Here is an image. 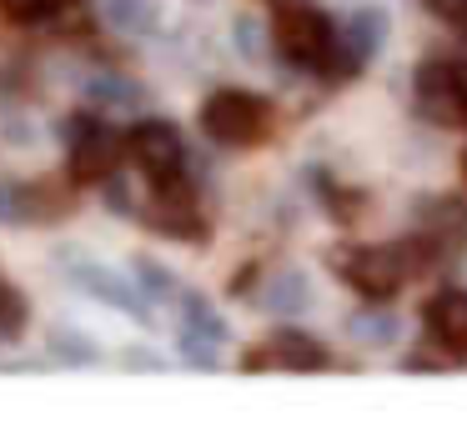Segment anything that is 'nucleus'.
Returning <instances> with one entry per match:
<instances>
[{
    "mask_svg": "<svg viewBox=\"0 0 467 431\" xmlns=\"http://www.w3.org/2000/svg\"><path fill=\"white\" fill-rule=\"evenodd\" d=\"M272 36H276L282 60H292V66L306 70V76L352 80L357 70L367 66V60L357 56L352 46H347V36H342V30H337L317 5H286L282 15H276V30H272Z\"/></svg>",
    "mask_w": 467,
    "mask_h": 431,
    "instance_id": "obj_1",
    "label": "nucleus"
},
{
    "mask_svg": "<svg viewBox=\"0 0 467 431\" xmlns=\"http://www.w3.org/2000/svg\"><path fill=\"white\" fill-rule=\"evenodd\" d=\"M402 246H407V256H412V271H432V266L457 261L467 251V200H457V196L417 200L412 236H407Z\"/></svg>",
    "mask_w": 467,
    "mask_h": 431,
    "instance_id": "obj_2",
    "label": "nucleus"
},
{
    "mask_svg": "<svg viewBox=\"0 0 467 431\" xmlns=\"http://www.w3.org/2000/svg\"><path fill=\"white\" fill-rule=\"evenodd\" d=\"M202 136L216 140V146H262L266 136H272V100L252 96V90H212V96L202 100Z\"/></svg>",
    "mask_w": 467,
    "mask_h": 431,
    "instance_id": "obj_3",
    "label": "nucleus"
},
{
    "mask_svg": "<svg viewBox=\"0 0 467 431\" xmlns=\"http://www.w3.org/2000/svg\"><path fill=\"white\" fill-rule=\"evenodd\" d=\"M327 266L367 301H387L402 291V281L412 276V256L407 246H332Z\"/></svg>",
    "mask_w": 467,
    "mask_h": 431,
    "instance_id": "obj_4",
    "label": "nucleus"
},
{
    "mask_svg": "<svg viewBox=\"0 0 467 431\" xmlns=\"http://www.w3.org/2000/svg\"><path fill=\"white\" fill-rule=\"evenodd\" d=\"M136 221L166 241H206V221L196 210V180L182 170L151 180V196L136 200Z\"/></svg>",
    "mask_w": 467,
    "mask_h": 431,
    "instance_id": "obj_5",
    "label": "nucleus"
},
{
    "mask_svg": "<svg viewBox=\"0 0 467 431\" xmlns=\"http://www.w3.org/2000/svg\"><path fill=\"white\" fill-rule=\"evenodd\" d=\"M66 146H71V180L76 186H106L116 176V166H121V156L131 150V140L96 116H71L66 120Z\"/></svg>",
    "mask_w": 467,
    "mask_h": 431,
    "instance_id": "obj_6",
    "label": "nucleus"
},
{
    "mask_svg": "<svg viewBox=\"0 0 467 431\" xmlns=\"http://www.w3.org/2000/svg\"><path fill=\"white\" fill-rule=\"evenodd\" d=\"M56 266H61L66 281H76V286L86 291V296L106 301L111 311H121V316L141 321V326H151L156 311H151V296L141 291V281L136 276H116V271H106L101 261H86L76 246H66L61 256H56Z\"/></svg>",
    "mask_w": 467,
    "mask_h": 431,
    "instance_id": "obj_7",
    "label": "nucleus"
},
{
    "mask_svg": "<svg viewBox=\"0 0 467 431\" xmlns=\"http://www.w3.org/2000/svg\"><path fill=\"white\" fill-rule=\"evenodd\" d=\"M412 106L432 126L467 120V66L462 60H422L412 76Z\"/></svg>",
    "mask_w": 467,
    "mask_h": 431,
    "instance_id": "obj_8",
    "label": "nucleus"
},
{
    "mask_svg": "<svg viewBox=\"0 0 467 431\" xmlns=\"http://www.w3.org/2000/svg\"><path fill=\"white\" fill-rule=\"evenodd\" d=\"M242 371H332V351L306 331H276L242 356Z\"/></svg>",
    "mask_w": 467,
    "mask_h": 431,
    "instance_id": "obj_9",
    "label": "nucleus"
},
{
    "mask_svg": "<svg viewBox=\"0 0 467 431\" xmlns=\"http://www.w3.org/2000/svg\"><path fill=\"white\" fill-rule=\"evenodd\" d=\"M422 331L447 361L462 366L467 361V291H437L432 301L422 306Z\"/></svg>",
    "mask_w": 467,
    "mask_h": 431,
    "instance_id": "obj_10",
    "label": "nucleus"
},
{
    "mask_svg": "<svg viewBox=\"0 0 467 431\" xmlns=\"http://www.w3.org/2000/svg\"><path fill=\"white\" fill-rule=\"evenodd\" d=\"M126 140H131L136 166H141L151 180L156 176H176V170L186 166V140H182V130H176V120H141Z\"/></svg>",
    "mask_w": 467,
    "mask_h": 431,
    "instance_id": "obj_11",
    "label": "nucleus"
},
{
    "mask_svg": "<svg viewBox=\"0 0 467 431\" xmlns=\"http://www.w3.org/2000/svg\"><path fill=\"white\" fill-rule=\"evenodd\" d=\"M16 206H21V226H56L61 216L76 210V180H56V176L21 180Z\"/></svg>",
    "mask_w": 467,
    "mask_h": 431,
    "instance_id": "obj_12",
    "label": "nucleus"
},
{
    "mask_svg": "<svg viewBox=\"0 0 467 431\" xmlns=\"http://www.w3.org/2000/svg\"><path fill=\"white\" fill-rule=\"evenodd\" d=\"M252 306L266 311V316H302V311H312V276L296 271V266L276 271V276L252 296Z\"/></svg>",
    "mask_w": 467,
    "mask_h": 431,
    "instance_id": "obj_13",
    "label": "nucleus"
},
{
    "mask_svg": "<svg viewBox=\"0 0 467 431\" xmlns=\"http://www.w3.org/2000/svg\"><path fill=\"white\" fill-rule=\"evenodd\" d=\"M347 336H352L357 346L387 351L397 336H402V316H397L392 306H382V301H367L362 311H352V316H347Z\"/></svg>",
    "mask_w": 467,
    "mask_h": 431,
    "instance_id": "obj_14",
    "label": "nucleus"
},
{
    "mask_svg": "<svg viewBox=\"0 0 467 431\" xmlns=\"http://www.w3.org/2000/svg\"><path fill=\"white\" fill-rule=\"evenodd\" d=\"M101 20L121 36H156L161 30V0H101Z\"/></svg>",
    "mask_w": 467,
    "mask_h": 431,
    "instance_id": "obj_15",
    "label": "nucleus"
},
{
    "mask_svg": "<svg viewBox=\"0 0 467 431\" xmlns=\"http://www.w3.org/2000/svg\"><path fill=\"white\" fill-rule=\"evenodd\" d=\"M306 190H312V196L322 200V206L332 210L337 221H342V226H352V221L362 216V206H367L362 190H347L342 180H332L322 166H306Z\"/></svg>",
    "mask_w": 467,
    "mask_h": 431,
    "instance_id": "obj_16",
    "label": "nucleus"
},
{
    "mask_svg": "<svg viewBox=\"0 0 467 431\" xmlns=\"http://www.w3.org/2000/svg\"><path fill=\"white\" fill-rule=\"evenodd\" d=\"M342 36H347V46H352L362 60H372L377 50L387 46V36H392V20H387L382 5H362V10H352V20L342 26Z\"/></svg>",
    "mask_w": 467,
    "mask_h": 431,
    "instance_id": "obj_17",
    "label": "nucleus"
},
{
    "mask_svg": "<svg viewBox=\"0 0 467 431\" xmlns=\"http://www.w3.org/2000/svg\"><path fill=\"white\" fill-rule=\"evenodd\" d=\"M86 100L101 106V110H136V106H146V86L131 76H111V70H106V76L86 80Z\"/></svg>",
    "mask_w": 467,
    "mask_h": 431,
    "instance_id": "obj_18",
    "label": "nucleus"
},
{
    "mask_svg": "<svg viewBox=\"0 0 467 431\" xmlns=\"http://www.w3.org/2000/svg\"><path fill=\"white\" fill-rule=\"evenodd\" d=\"M176 301H182V326H186V331H196V336L216 341V346H222V341H232V326H226V316H222V311H216L206 296H196V291H182Z\"/></svg>",
    "mask_w": 467,
    "mask_h": 431,
    "instance_id": "obj_19",
    "label": "nucleus"
},
{
    "mask_svg": "<svg viewBox=\"0 0 467 431\" xmlns=\"http://www.w3.org/2000/svg\"><path fill=\"white\" fill-rule=\"evenodd\" d=\"M51 356L66 361V366H96L101 351H96V341H86L81 331H51Z\"/></svg>",
    "mask_w": 467,
    "mask_h": 431,
    "instance_id": "obj_20",
    "label": "nucleus"
},
{
    "mask_svg": "<svg viewBox=\"0 0 467 431\" xmlns=\"http://www.w3.org/2000/svg\"><path fill=\"white\" fill-rule=\"evenodd\" d=\"M131 276L141 281V291L151 301H161V296H182V286H176V276L166 266H156V261H146V256H136L131 261Z\"/></svg>",
    "mask_w": 467,
    "mask_h": 431,
    "instance_id": "obj_21",
    "label": "nucleus"
},
{
    "mask_svg": "<svg viewBox=\"0 0 467 431\" xmlns=\"http://www.w3.org/2000/svg\"><path fill=\"white\" fill-rule=\"evenodd\" d=\"M26 321H31V301H26L16 286L0 281V336H21Z\"/></svg>",
    "mask_w": 467,
    "mask_h": 431,
    "instance_id": "obj_22",
    "label": "nucleus"
},
{
    "mask_svg": "<svg viewBox=\"0 0 467 431\" xmlns=\"http://www.w3.org/2000/svg\"><path fill=\"white\" fill-rule=\"evenodd\" d=\"M176 351H182L196 371H216V361H222V346H216V341L196 336V331H186V326H182V336H176Z\"/></svg>",
    "mask_w": 467,
    "mask_h": 431,
    "instance_id": "obj_23",
    "label": "nucleus"
},
{
    "mask_svg": "<svg viewBox=\"0 0 467 431\" xmlns=\"http://www.w3.org/2000/svg\"><path fill=\"white\" fill-rule=\"evenodd\" d=\"M61 10V0H0V15L16 20V26H41Z\"/></svg>",
    "mask_w": 467,
    "mask_h": 431,
    "instance_id": "obj_24",
    "label": "nucleus"
},
{
    "mask_svg": "<svg viewBox=\"0 0 467 431\" xmlns=\"http://www.w3.org/2000/svg\"><path fill=\"white\" fill-rule=\"evenodd\" d=\"M232 30H236V50H242L252 66H256V60H266V36H262V26H256L252 15H236Z\"/></svg>",
    "mask_w": 467,
    "mask_h": 431,
    "instance_id": "obj_25",
    "label": "nucleus"
},
{
    "mask_svg": "<svg viewBox=\"0 0 467 431\" xmlns=\"http://www.w3.org/2000/svg\"><path fill=\"white\" fill-rule=\"evenodd\" d=\"M432 15H442V20H452V26H467V0H422Z\"/></svg>",
    "mask_w": 467,
    "mask_h": 431,
    "instance_id": "obj_26",
    "label": "nucleus"
},
{
    "mask_svg": "<svg viewBox=\"0 0 467 431\" xmlns=\"http://www.w3.org/2000/svg\"><path fill=\"white\" fill-rule=\"evenodd\" d=\"M121 366H131V371H161L166 361H161V356H151V351H126Z\"/></svg>",
    "mask_w": 467,
    "mask_h": 431,
    "instance_id": "obj_27",
    "label": "nucleus"
},
{
    "mask_svg": "<svg viewBox=\"0 0 467 431\" xmlns=\"http://www.w3.org/2000/svg\"><path fill=\"white\" fill-rule=\"evenodd\" d=\"M21 206H16V186H0V226H16Z\"/></svg>",
    "mask_w": 467,
    "mask_h": 431,
    "instance_id": "obj_28",
    "label": "nucleus"
},
{
    "mask_svg": "<svg viewBox=\"0 0 467 431\" xmlns=\"http://www.w3.org/2000/svg\"><path fill=\"white\" fill-rule=\"evenodd\" d=\"M402 371L412 376V371H442V366H437L432 356H407V361H402Z\"/></svg>",
    "mask_w": 467,
    "mask_h": 431,
    "instance_id": "obj_29",
    "label": "nucleus"
},
{
    "mask_svg": "<svg viewBox=\"0 0 467 431\" xmlns=\"http://www.w3.org/2000/svg\"><path fill=\"white\" fill-rule=\"evenodd\" d=\"M462 176H467V156H462Z\"/></svg>",
    "mask_w": 467,
    "mask_h": 431,
    "instance_id": "obj_30",
    "label": "nucleus"
}]
</instances>
